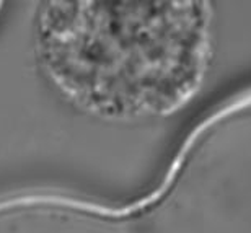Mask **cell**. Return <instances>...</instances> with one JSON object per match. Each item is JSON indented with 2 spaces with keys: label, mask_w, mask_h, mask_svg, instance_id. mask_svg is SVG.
I'll return each mask as SVG.
<instances>
[{
  "label": "cell",
  "mask_w": 251,
  "mask_h": 233,
  "mask_svg": "<svg viewBox=\"0 0 251 233\" xmlns=\"http://www.w3.org/2000/svg\"><path fill=\"white\" fill-rule=\"evenodd\" d=\"M212 0H41L34 57L82 113L104 121L172 114L212 55Z\"/></svg>",
  "instance_id": "obj_1"
},
{
  "label": "cell",
  "mask_w": 251,
  "mask_h": 233,
  "mask_svg": "<svg viewBox=\"0 0 251 233\" xmlns=\"http://www.w3.org/2000/svg\"><path fill=\"white\" fill-rule=\"evenodd\" d=\"M5 2H7V0H0V15H2V12H3V7H5Z\"/></svg>",
  "instance_id": "obj_2"
}]
</instances>
